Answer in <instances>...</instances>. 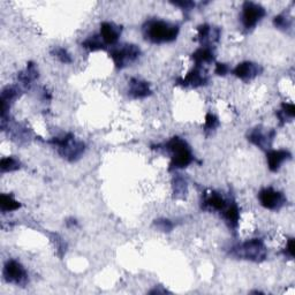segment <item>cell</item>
I'll list each match as a JSON object with an SVG mask.
<instances>
[{
	"label": "cell",
	"instance_id": "24",
	"mask_svg": "<svg viewBox=\"0 0 295 295\" xmlns=\"http://www.w3.org/2000/svg\"><path fill=\"white\" fill-rule=\"evenodd\" d=\"M273 23H275L277 28L284 29V30H286V29H288L290 27V21L289 19L286 18L285 15L276 16L275 20H273Z\"/></svg>",
	"mask_w": 295,
	"mask_h": 295
},
{
	"label": "cell",
	"instance_id": "12",
	"mask_svg": "<svg viewBox=\"0 0 295 295\" xmlns=\"http://www.w3.org/2000/svg\"><path fill=\"white\" fill-rule=\"evenodd\" d=\"M121 35V28L111 22H103L101 24L100 36L105 45H114Z\"/></svg>",
	"mask_w": 295,
	"mask_h": 295
},
{
	"label": "cell",
	"instance_id": "1",
	"mask_svg": "<svg viewBox=\"0 0 295 295\" xmlns=\"http://www.w3.org/2000/svg\"><path fill=\"white\" fill-rule=\"evenodd\" d=\"M144 38L153 44L170 43L177 40L179 27L161 20H150L143 27Z\"/></svg>",
	"mask_w": 295,
	"mask_h": 295
},
{
	"label": "cell",
	"instance_id": "2",
	"mask_svg": "<svg viewBox=\"0 0 295 295\" xmlns=\"http://www.w3.org/2000/svg\"><path fill=\"white\" fill-rule=\"evenodd\" d=\"M165 148L171 152V170L187 168L194 159L189 145L180 138L171 139L165 144Z\"/></svg>",
	"mask_w": 295,
	"mask_h": 295
},
{
	"label": "cell",
	"instance_id": "11",
	"mask_svg": "<svg viewBox=\"0 0 295 295\" xmlns=\"http://www.w3.org/2000/svg\"><path fill=\"white\" fill-rule=\"evenodd\" d=\"M262 72V68L256 63L245 61L239 63V65L233 70V74L237 78L241 79L243 81H249L255 79L256 76L259 75V73Z\"/></svg>",
	"mask_w": 295,
	"mask_h": 295
},
{
	"label": "cell",
	"instance_id": "10",
	"mask_svg": "<svg viewBox=\"0 0 295 295\" xmlns=\"http://www.w3.org/2000/svg\"><path fill=\"white\" fill-rule=\"evenodd\" d=\"M276 133L271 132H264L262 129V127H256L253 132L250 133L249 136H248V140L250 141L251 143H254L255 145H257L260 149H268L271 147V142L273 138H275Z\"/></svg>",
	"mask_w": 295,
	"mask_h": 295
},
{
	"label": "cell",
	"instance_id": "23",
	"mask_svg": "<svg viewBox=\"0 0 295 295\" xmlns=\"http://www.w3.org/2000/svg\"><path fill=\"white\" fill-rule=\"evenodd\" d=\"M53 54H54V57H57L59 59V60H60L63 63H70V62H72L71 54L68 53L67 50H65V49H62V48L54 49Z\"/></svg>",
	"mask_w": 295,
	"mask_h": 295
},
{
	"label": "cell",
	"instance_id": "7",
	"mask_svg": "<svg viewBox=\"0 0 295 295\" xmlns=\"http://www.w3.org/2000/svg\"><path fill=\"white\" fill-rule=\"evenodd\" d=\"M264 15H265V10L262 6L258 5V4H255L251 2H247L243 4L241 21H242L243 27H245L247 30L253 29L255 25L264 18Z\"/></svg>",
	"mask_w": 295,
	"mask_h": 295
},
{
	"label": "cell",
	"instance_id": "17",
	"mask_svg": "<svg viewBox=\"0 0 295 295\" xmlns=\"http://www.w3.org/2000/svg\"><path fill=\"white\" fill-rule=\"evenodd\" d=\"M224 218L226 221L230 224L231 227L235 228L239 224V219H240V212H239V208L238 205L233 203V204H228V207L224 210Z\"/></svg>",
	"mask_w": 295,
	"mask_h": 295
},
{
	"label": "cell",
	"instance_id": "4",
	"mask_svg": "<svg viewBox=\"0 0 295 295\" xmlns=\"http://www.w3.org/2000/svg\"><path fill=\"white\" fill-rule=\"evenodd\" d=\"M232 254L237 257L260 262L267 257V249L260 239H251L233 248Z\"/></svg>",
	"mask_w": 295,
	"mask_h": 295
},
{
	"label": "cell",
	"instance_id": "20",
	"mask_svg": "<svg viewBox=\"0 0 295 295\" xmlns=\"http://www.w3.org/2000/svg\"><path fill=\"white\" fill-rule=\"evenodd\" d=\"M0 169L2 172H12L20 169V161L14 157H5L0 161Z\"/></svg>",
	"mask_w": 295,
	"mask_h": 295
},
{
	"label": "cell",
	"instance_id": "22",
	"mask_svg": "<svg viewBox=\"0 0 295 295\" xmlns=\"http://www.w3.org/2000/svg\"><path fill=\"white\" fill-rule=\"evenodd\" d=\"M295 115V106L294 104H287V103H284L283 104V110L280 112H278V117L281 121H285L286 117L293 118Z\"/></svg>",
	"mask_w": 295,
	"mask_h": 295
},
{
	"label": "cell",
	"instance_id": "14",
	"mask_svg": "<svg viewBox=\"0 0 295 295\" xmlns=\"http://www.w3.org/2000/svg\"><path fill=\"white\" fill-rule=\"evenodd\" d=\"M289 158L290 153L286 150H270L267 155L269 169H270L272 172H277V171L280 169L281 164H283L285 160L289 159Z\"/></svg>",
	"mask_w": 295,
	"mask_h": 295
},
{
	"label": "cell",
	"instance_id": "25",
	"mask_svg": "<svg viewBox=\"0 0 295 295\" xmlns=\"http://www.w3.org/2000/svg\"><path fill=\"white\" fill-rule=\"evenodd\" d=\"M218 126V119L216 115L209 113L205 118V130H212Z\"/></svg>",
	"mask_w": 295,
	"mask_h": 295
},
{
	"label": "cell",
	"instance_id": "15",
	"mask_svg": "<svg viewBox=\"0 0 295 295\" xmlns=\"http://www.w3.org/2000/svg\"><path fill=\"white\" fill-rule=\"evenodd\" d=\"M204 207L210 209V210L224 212L225 209L228 207V203H227V201L223 198V196L213 193L209 196V198L205 199Z\"/></svg>",
	"mask_w": 295,
	"mask_h": 295
},
{
	"label": "cell",
	"instance_id": "9",
	"mask_svg": "<svg viewBox=\"0 0 295 295\" xmlns=\"http://www.w3.org/2000/svg\"><path fill=\"white\" fill-rule=\"evenodd\" d=\"M182 85L185 87H202L208 82L207 72L203 70L202 66H195L188 75L183 80H179Z\"/></svg>",
	"mask_w": 295,
	"mask_h": 295
},
{
	"label": "cell",
	"instance_id": "27",
	"mask_svg": "<svg viewBox=\"0 0 295 295\" xmlns=\"http://www.w3.org/2000/svg\"><path fill=\"white\" fill-rule=\"evenodd\" d=\"M215 72L218 75H226L230 72V68L226 63H217Z\"/></svg>",
	"mask_w": 295,
	"mask_h": 295
},
{
	"label": "cell",
	"instance_id": "19",
	"mask_svg": "<svg viewBox=\"0 0 295 295\" xmlns=\"http://www.w3.org/2000/svg\"><path fill=\"white\" fill-rule=\"evenodd\" d=\"M104 45H105L104 42L102 41V38L100 35L90 36L82 43L83 48L89 49L90 51H97V50L104 49Z\"/></svg>",
	"mask_w": 295,
	"mask_h": 295
},
{
	"label": "cell",
	"instance_id": "5",
	"mask_svg": "<svg viewBox=\"0 0 295 295\" xmlns=\"http://www.w3.org/2000/svg\"><path fill=\"white\" fill-rule=\"evenodd\" d=\"M140 54L141 50L139 46L134 44H125L119 46V48H114L110 52V57L113 59L114 65L117 66V68L121 70V68H125L138 60Z\"/></svg>",
	"mask_w": 295,
	"mask_h": 295
},
{
	"label": "cell",
	"instance_id": "18",
	"mask_svg": "<svg viewBox=\"0 0 295 295\" xmlns=\"http://www.w3.org/2000/svg\"><path fill=\"white\" fill-rule=\"evenodd\" d=\"M21 207V204L13 199V196L11 195H6L3 194L0 196V208L4 212H10V211H14L18 210V209Z\"/></svg>",
	"mask_w": 295,
	"mask_h": 295
},
{
	"label": "cell",
	"instance_id": "26",
	"mask_svg": "<svg viewBox=\"0 0 295 295\" xmlns=\"http://www.w3.org/2000/svg\"><path fill=\"white\" fill-rule=\"evenodd\" d=\"M156 227L159 228L161 232H170L171 230L173 228V225L168 219H160V220H156Z\"/></svg>",
	"mask_w": 295,
	"mask_h": 295
},
{
	"label": "cell",
	"instance_id": "29",
	"mask_svg": "<svg viewBox=\"0 0 295 295\" xmlns=\"http://www.w3.org/2000/svg\"><path fill=\"white\" fill-rule=\"evenodd\" d=\"M286 251H287V254L290 258L294 257V240L293 239H289L288 240L287 249H286Z\"/></svg>",
	"mask_w": 295,
	"mask_h": 295
},
{
	"label": "cell",
	"instance_id": "21",
	"mask_svg": "<svg viewBox=\"0 0 295 295\" xmlns=\"http://www.w3.org/2000/svg\"><path fill=\"white\" fill-rule=\"evenodd\" d=\"M38 76V72L36 71V67L32 65V63H29L27 70L24 73L20 75V80L22 81L24 84H30L34 80H36Z\"/></svg>",
	"mask_w": 295,
	"mask_h": 295
},
{
	"label": "cell",
	"instance_id": "6",
	"mask_svg": "<svg viewBox=\"0 0 295 295\" xmlns=\"http://www.w3.org/2000/svg\"><path fill=\"white\" fill-rule=\"evenodd\" d=\"M4 278H5L7 283L18 286H24L28 283L27 271L22 267V264L14 259L8 260L4 267Z\"/></svg>",
	"mask_w": 295,
	"mask_h": 295
},
{
	"label": "cell",
	"instance_id": "28",
	"mask_svg": "<svg viewBox=\"0 0 295 295\" xmlns=\"http://www.w3.org/2000/svg\"><path fill=\"white\" fill-rule=\"evenodd\" d=\"M174 5L181 6L182 8H185L186 11H190L191 8L195 6V4L191 3V2H182V3H174Z\"/></svg>",
	"mask_w": 295,
	"mask_h": 295
},
{
	"label": "cell",
	"instance_id": "16",
	"mask_svg": "<svg viewBox=\"0 0 295 295\" xmlns=\"http://www.w3.org/2000/svg\"><path fill=\"white\" fill-rule=\"evenodd\" d=\"M213 59H215V55H213L212 50L209 49L208 46H203L193 53V60L196 63L195 66H202L203 63L211 62Z\"/></svg>",
	"mask_w": 295,
	"mask_h": 295
},
{
	"label": "cell",
	"instance_id": "13",
	"mask_svg": "<svg viewBox=\"0 0 295 295\" xmlns=\"http://www.w3.org/2000/svg\"><path fill=\"white\" fill-rule=\"evenodd\" d=\"M128 93L133 98H145L151 93L150 85L148 82L140 79H132L129 81V89H128Z\"/></svg>",
	"mask_w": 295,
	"mask_h": 295
},
{
	"label": "cell",
	"instance_id": "8",
	"mask_svg": "<svg viewBox=\"0 0 295 295\" xmlns=\"http://www.w3.org/2000/svg\"><path fill=\"white\" fill-rule=\"evenodd\" d=\"M258 200L260 204L269 210H279L286 203V199L280 191H277L273 188H264L259 191Z\"/></svg>",
	"mask_w": 295,
	"mask_h": 295
},
{
	"label": "cell",
	"instance_id": "3",
	"mask_svg": "<svg viewBox=\"0 0 295 295\" xmlns=\"http://www.w3.org/2000/svg\"><path fill=\"white\" fill-rule=\"evenodd\" d=\"M51 143L57 145L60 156L70 161L78 160L85 150L84 143L81 141H76L73 134H67L61 139H54L51 141Z\"/></svg>",
	"mask_w": 295,
	"mask_h": 295
}]
</instances>
